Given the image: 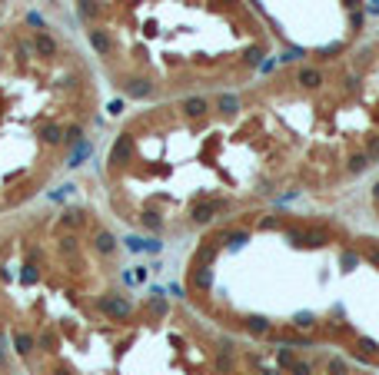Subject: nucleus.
Here are the masks:
<instances>
[{
    "instance_id": "20e7f679",
    "label": "nucleus",
    "mask_w": 379,
    "mask_h": 375,
    "mask_svg": "<svg viewBox=\"0 0 379 375\" xmlns=\"http://www.w3.org/2000/svg\"><path fill=\"white\" fill-rule=\"evenodd\" d=\"M100 107V77L73 33L37 17L0 27V216L77 166Z\"/></svg>"
},
{
    "instance_id": "f03ea898",
    "label": "nucleus",
    "mask_w": 379,
    "mask_h": 375,
    "mask_svg": "<svg viewBox=\"0 0 379 375\" xmlns=\"http://www.w3.org/2000/svg\"><path fill=\"white\" fill-rule=\"evenodd\" d=\"M180 296L223 329L326 349L379 375V232L283 206L200 236Z\"/></svg>"
},
{
    "instance_id": "39448f33",
    "label": "nucleus",
    "mask_w": 379,
    "mask_h": 375,
    "mask_svg": "<svg viewBox=\"0 0 379 375\" xmlns=\"http://www.w3.org/2000/svg\"><path fill=\"white\" fill-rule=\"evenodd\" d=\"M300 150V196L336 203L379 176V33L256 80Z\"/></svg>"
},
{
    "instance_id": "f257e3e1",
    "label": "nucleus",
    "mask_w": 379,
    "mask_h": 375,
    "mask_svg": "<svg viewBox=\"0 0 379 375\" xmlns=\"http://www.w3.org/2000/svg\"><path fill=\"white\" fill-rule=\"evenodd\" d=\"M0 335L27 375H376L326 349L223 329L140 286L103 213H37L0 243Z\"/></svg>"
},
{
    "instance_id": "423d86ee",
    "label": "nucleus",
    "mask_w": 379,
    "mask_h": 375,
    "mask_svg": "<svg viewBox=\"0 0 379 375\" xmlns=\"http://www.w3.org/2000/svg\"><path fill=\"white\" fill-rule=\"evenodd\" d=\"M366 210H369V216H373V222L379 226V176L366 183Z\"/></svg>"
},
{
    "instance_id": "7ed1b4c3",
    "label": "nucleus",
    "mask_w": 379,
    "mask_h": 375,
    "mask_svg": "<svg viewBox=\"0 0 379 375\" xmlns=\"http://www.w3.org/2000/svg\"><path fill=\"white\" fill-rule=\"evenodd\" d=\"M70 10L100 83L136 107L250 87L276 50L250 0H70Z\"/></svg>"
}]
</instances>
